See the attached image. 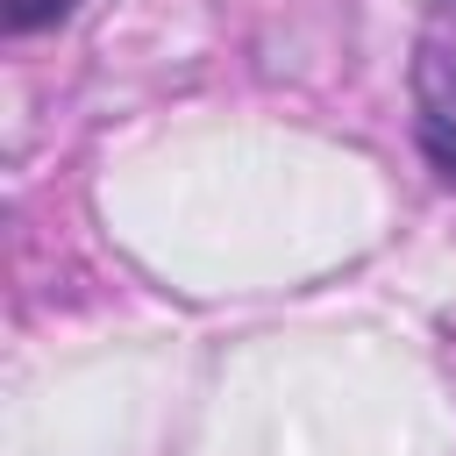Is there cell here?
Returning <instances> with one entry per match:
<instances>
[{
  "label": "cell",
  "instance_id": "obj_2",
  "mask_svg": "<svg viewBox=\"0 0 456 456\" xmlns=\"http://www.w3.org/2000/svg\"><path fill=\"white\" fill-rule=\"evenodd\" d=\"M78 0H0V28L7 36H36V28H57Z\"/></svg>",
  "mask_w": 456,
  "mask_h": 456
},
{
  "label": "cell",
  "instance_id": "obj_1",
  "mask_svg": "<svg viewBox=\"0 0 456 456\" xmlns=\"http://www.w3.org/2000/svg\"><path fill=\"white\" fill-rule=\"evenodd\" d=\"M413 86H420V107H428V114L456 121V43H420Z\"/></svg>",
  "mask_w": 456,
  "mask_h": 456
},
{
  "label": "cell",
  "instance_id": "obj_3",
  "mask_svg": "<svg viewBox=\"0 0 456 456\" xmlns=\"http://www.w3.org/2000/svg\"><path fill=\"white\" fill-rule=\"evenodd\" d=\"M420 157L456 185V121H442V114H420Z\"/></svg>",
  "mask_w": 456,
  "mask_h": 456
}]
</instances>
